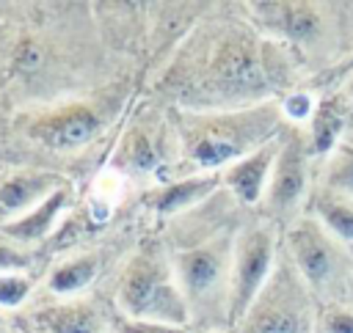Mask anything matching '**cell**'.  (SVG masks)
Listing matches in <instances>:
<instances>
[{"instance_id": "cell-1", "label": "cell", "mask_w": 353, "mask_h": 333, "mask_svg": "<svg viewBox=\"0 0 353 333\" xmlns=\"http://www.w3.org/2000/svg\"><path fill=\"white\" fill-rule=\"evenodd\" d=\"M199 47L179 66L171 94L179 110H234L301 88L295 55L265 36L251 17H229L196 33Z\"/></svg>"}, {"instance_id": "cell-2", "label": "cell", "mask_w": 353, "mask_h": 333, "mask_svg": "<svg viewBox=\"0 0 353 333\" xmlns=\"http://www.w3.org/2000/svg\"><path fill=\"white\" fill-rule=\"evenodd\" d=\"M245 8L265 36L295 55L303 80H317L309 85L314 91H323L353 55V0H265Z\"/></svg>"}, {"instance_id": "cell-3", "label": "cell", "mask_w": 353, "mask_h": 333, "mask_svg": "<svg viewBox=\"0 0 353 333\" xmlns=\"http://www.w3.org/2000/svg\"><path fill=\"white\" fill-rule=\"evenodd\" d=\"M279 99L234 110H174L176 143L196 173H221L284 132Z\"/></svg>"}, {"instance_id": "cell-4", "label": "cell", "mask_w": 353, "mask_h": 333, "mask_svg": "<svg viewBox=\"0 0 353 333\" xmlns=\"http://www.w3.org/2000/svg\"><path fill=\"white\" fill-rule=\"evenodd\" d=\"M240 226L243 223H232V217H221L215 223L204 217L201 228L188 220V231L196 237L188 245H176L171 253L190 308V325L201 327V333L232 330V264Z\"/></svg>"}, {"instance_id": "cell-5", "label": "cell", "mask_w": 353, "mask_h": 333, "mask_svg": "<svg viewBox=\"0 0 353 333\" xmlns=\"http://www.w3.org/2000/svg\"><path fill=\"white\" fill-rule=\"evenodd\" d=\"M116 305L127 319H149L190 330V308L174 259L160 242L141 245L130 256L116 286Z\"/></svg>"}, {"instance_id": "cell-6", "label": "cell", "mask_w": 353, "mask_h": 333, "mask_svg": "<svg viewBox=\"0 0 353 333\" xmlns=\"http://www.w3.org/2000/svg\"><path fill=\"white\" fill-rule=\"evenodd\" d=\"M281 250L323 305L350 303L353 245L334 237L317 217L301 215L281 231Z\"/></svg>"}, {"instance_id": "cell-7", "label": "cell", "mask_w": 353, "mask_h": 333, "mask_svg": "<svg viewBox=\"0 0 353 333\" xmlns=\"http://www.w3.org/2000/svg\"><path fill=\"white\" fill-rule=\"evenodd\" d=\"M320 311L323 303L281 250L270 278L232 333H320Z\"/></svg>"}, {"instance_id": "cell-8", "label": "cell", "mask_w": 353, "mask_h": 333, "mask_svg": "<svg viewBox=\"0 0 353 333\" xmlns=\"http://www.w3.org/2000/svg\"><path fill=\"white\" fill-rule=\"evenodd\" d=\"M317 165L320 160L312 151L306 127L287 124L279 138L276 165H273L265 198L256 206V215L270 220L281 231L292 226L301 215H306L314 193V182H317Z\"/></svg>"}, {"instance_id": "cell-9", "label": "cell", "mask_w": 353, "mask_h": 333, "mask_svg": "<svg viewBox=\"0 0 353 333\" xmlns=\"http://www.w3.org/2000/svg\"><path fill=\"white\" fill-rule=\"evenodd\" d=\"M279 253H281L279 226H273L259 215L243 220L234 239V264H232V300H229L232 327L240 322V316L248 311V305L270 278Z\"/></svg>"}, {"instance_id": "cell-10", "label": "cell", "mask_w": 353, "mask_h": 333, "mask_svg": "<svg viewBox=\"0 0 353 333\" xmlns=\"http://www.w3.org/2000/svg\"><path fill=\"white\" fill-rule=\"evenodd\" d=\"M281 138V135H279ZM279 138L265 143L262 149L251 151L248 157L232 162L229 168L221 171V184L223 190L240 204V206H251L256 209L265 198L273 165H276V154H279Z\"/></svg>"}, {"instance_id": "cell-11", "label": "cell", "mask_w": 353, "mask_h": 333, "mask_svg": "<svg viewBox=\"0 0 353 333\" xmlns=\"http://www.w3.org/2000/svg\"><path fill=\"white\" fill-rule=\"evenodd\" d=\"M350 132H353V102L339 88L320 91L314 116L306 124V135L314 157L317 160L328 157L336 149V143Z\"/></svg>"}, {"instance_id": "cell-12", "label": "cell", "mask_w": 353, "mask_h": 333, "mask_svg": "<svg viewBox=\"0 0 353 333\" xmlns=\"http://www.w3.org/2000/svg\"><path fill=\"white\" fill-rule=\"evenodd\" d=\"M221 173H190L185 179L168 182L157 190L149 193V206L163 215V217H179L196 206H201L204 201H210L218 190H221Z\"/></svg>"}, {"instance_id": "cell-13", "label": "cell", "mask_w": 353, "mask_h": 333, "mask_svg": "<svg viewBox=\"0 0 353 333\" xmlns=\"http://www.w3.org/2000/svg\"><path fill=\"white\" fill-rule=\"evenodd\" d=\"M36 333H105V316L91 300H63L33 314Z\"/></svg>"}, {"instance_id": "cell-14", "label": "cell", "mask_w": 353, "mask_h": 333, "mask_svg": "<svg viewBox=\"0 0 353 333\" xmlns=\"http://www.w3.org/2000/svg\"><path fill=\"white\" fill-rule=\"evenodd\" d=\"M99 132V118L94 110L83 105H72L66 110H58L41 124V138L52 143L55 149H74L88 143Z\"/></svg>"}, {"instance_id": "cell-15", "label": "cell", "mask_w": 353, "mask_h": 333, "mask_svg": "<svg viewBox=\"0 0 353 333\" xmlns=\"http://www.w3.org/2000/svg\"><path fill=\"white\" fill-rule=\"evenodd\" d=\"M66 206H69V184L61 187L58 193H52V195H50L44 204H39L36 209H30V212H25V215H19V217L3 223L0 231H3L8 239H14V242H25V245L39 242V239H44V237L52 231V226L58 223V217H61V212H63Z\"/></svg>"}, {"instance_id": "cell-16", "label": "cell", "mask_w": 353, "mask_h": 333, "mask_svg": "<svg viewBox=\"0 0 353 333\" xmlns=\"http://www.w3.org/2000/svg\"><path fill=\"white\" fill-rule=\"evenodd\" d=\"M61 187H66V182L55 173H19L11 176L3 187H0V206L8 212H30L39 204H44L52 193H58Z\"/></svg>"}, {"instance_id": "cell-17", "label": "cell", "mask_w": 353, "mask_h": 333, "mask_svg": "<svg viewBox=\"0 0 353 333\" xmlns=\"http://www.w3.org/2000/svg\"><path fill=\"white\" fill-rule=\"evenodd\" d=\"M306 215L317 217L334 237L353 245V198H345V195L314 187Z\"/></svg>"}, {"instance_id": "cell-18", "label": "cell", "mask_w": 353, "mask_h": 333, "mask_svg": "<svg viewBox=\"0 0 353 333\" xmlns=\"http://www.w3.org/2000/svg\"><path fill=\"white\" fill-rule=\"evenodd\" d=\"M314 187L353 198V132L345 135L336 143V149L320 160Z\"/></svg>"}, {"instance_id": "cell-19", "label": "cell", "mask_w": 353, "mask_h": 333, "mask_svg": "<svg viewBox=\"0 0 353 333\" xmlns=\"http://www.w3.org/2000/svg\"><path fill=\"white\" fill-rule=\"evenodd\" d=\"M99 272V259L97 256H77V259H69L63 264H58L50 278H47V286L52 294H77L80 289H85Z\"/></svg>"}, {"instance_id": "cell-20", "label": "cell", "mask_w": 353, "mask_h": 333, "mask_svg": "<svg viewBox=\"0 0 353 333\" xmlns=\"http://www.w3.org/2000/svg\"><path fill=\"white\" fill-rule=\"evenodd\" d=\"M279 105H281L284 121L290 127H306L314 116V107H317V91L309 88V85H301V88L284 94L279 99Z\"/></svg>"}, {"instance_id": "cell-21", "label": "cell", "mask_w": 353, "mask_h": 333, "mask_svg": "<svg viewBox=\"0 0 353 333\" xmlns=\"http://www.w3.org/2000/svg\"><path fill=\"white\" fill-rule=\"evenodd\" d=\"M33 289L30 275L25 272H0V308H17L28 300Z\"/></svg>"}, {"instance_id": "cell-22", "label": "cell", "mask_w": 353, "mask_h": 333, "mask_svg": "<svg viewBox=\"0 0 353 333\" xmlns=\"http://www.w3.org/2000/svg\"><path fill=\"white\" fill-rule=\"evenodd\" d=\"M320 333H353V305H323L320 311Z\"/></svg>"}, {"instance_id": "cell-23", "label": "cell", "mask_w": 353, "mask_h": 333, "mask_svg": "<svg viewBox=\"0 0 353 333\" xmlns=\"http://www.w3.org/2000/svg\"><path fill=\"white\" fill-rule=\"evenodd\" d=\"M127 162L132 165V168H138L141 173H146V171H152V165L157 162V151L152 149V143H149V138L146 135H135L132 140H130V149H127Z\"/></svg>"}, {"instance_id": "cell-24", "label": "cell", "mask_w": 353, "mask_h": 333, "mask_svg": "<svg viewBox=\"0 0 353 333\" xmlns=\"http://www.w3.org/2000/svg\"><path fill=\"white\" fill-rule=\"evenodd\" d=\"M116 333H190V330L188 327L149 322V319H127V316H119L116 319Z\"/></svg>"}, {"instance_id": "cell-25", "label": "cell", "mask_w": 353, "mask_h": 333, "mask_svg": "<svg viewBox=\"0 0 353 333\" xmlns=\"http://www.w3.org/2000/svg\"><path fill=\"white\" fill-rule=\"evenodd\" d=\"M30 264V259L22 250H14L8 245H0V272H22Z\"/></svg>"}, {"instance_id": "cell-26", "label": "cell", "mask_w": 353, "mask_h": 333, "mask_svg": "<svg viewBox=\"0 0 353 333\" xmlns=\"http://www.w3.org/2000/svg\"><path fill=\"white\" fill-rule=\"evenodd\" d=\"M347 72H353V55H350V61H347V63H345V66H342V69H339V72H336V74H334V77L325 83V88H323V91H331V88H336V83H339V80H342ZM317 94H320V91H317Z\"/></svg>"}, {"instance_id": "cell-27", "label": "cell", "mask_w": 353, "mask_h": 333, "mask_svg": "<svg viewBox=\"0 0 353 333\" xmlns=\"http://www.w3.org/2000/svg\"><path fill=\"white\" fill-rule=\"evenodd\" d=\"M336 88H339V91H342V94H345V96L353 102V72H347V74H345V77L336 83Z\"/></svg>"}, {"instance_id": "cell-28", "label": "cell", "mask_w": 353, "mask_h": 333, "mask_svg": "<svg viewBox=\"0 0 353 333\" xmlns=\"http://www.w3.org/2000/svg\"><path fill=\"white\" fill-rule=\"evenodd\" d=\"M350 305H353V272H350Z\"/></svg>"}, {"instance_id": "cell-29", "label": "cell", "mask_w": 353, "mask_h": 333, "mask_svg": "<svg viewBox=\"0 0 353 333\" xmlns=\"http://www.w3.org/2000/svg\"><path fill=\"white\" fill-rule=\"evenodd\" d=\"M218 333H232V330H218Z\"/></svg>"}, {"instance_id": "cell-30", "label": "cell", "mask_w": 353, "mask_h": 333, "mask_svg": "<svg viewBox=\"0 0 353 333\" xmlns=\"http://www.w3.org/2000/svg\"><path fill=\"white\" fill-rule=\"evenodd\" d=\"M0 325H3V316H0Z\"/></svg>"}]
</instances>
